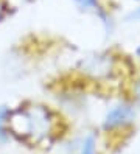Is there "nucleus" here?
<instances>
[{
  "label": "nucleus",
  "mask_w": 140,
  "mask_h": 154,
  "mask_svg": "<svg viewBox=\"0 0 140 154\" xmlns=\"http://www.w3.org/2000/svg\"><path fill=\"white\" fill-rule=\"evenodd\" d=\"M8 123L13 134L19 140L30 145H37L45 140L53 129V117L44 106L20 107L9 112Z\"/></svg>",
  "instance_id": "obj_1"
},
{
  "label": "nucleus",
  "mask_w": 140,
  "mask_h": 154,
  "mask_svg": "<svg viewBox=\"0 0 140 154\" xmlns=\"http://www.w3.org/2000/svg\"><path fill=\"white\" fill-rule=\"evenodd\" d=\"M132 120H134V109L126 103H120L106 114L104 122H103V128L106 131L118 129L129 125Z\"/></svg>",
  "instance_id": "obj_2"
},
{
  "label": "nucleus",
  "mask_w": 140,
  "mask_h": 154,
  "mask_svg": "<svg viewBox=\"0 0 140 154\" xmlns=\"http://www.w3.org/2000/svg\"><path fill=\"white\" fill-rule=\"evenodd\" d=\"M81 11H98L100 10V0H72Z\"/></svg>",
  "instance_id": "obj_3"
},
{
  "label": "nucleus",
  "mask_w": 140,
  "mask_h": 154,
  "mask_svg": "<svg viewBox=\"0 0 140 154\" xmlns=\"http://www.w3.org/2000/svg\"><path fill=\"white\" fill-rule=\"evenodd\" d=\"M81 154H97V145H95V139L93 135L84 139L82 146H81Z\"/></svg>",
  "instance_id": "obj_4"
},
{
  "label": "nucleus",
  "mask_w": 140,
  "mask_h": 154,
  "mask_svg": "<svg viewBox=\"0 0 140 154\" xmlns=\"http://www.w3.org/2000/svg\"><path fill=\"white\" fill-rule=\"evenodd\" d=\"M125 20H126V22H140V5H138L137 8H134L131 13L126 14Z\"/></svg>",
  "instance_id": "obj_5"
},
{
  "label": "nucleus",
  "mask_w": 140,
  "mask_h": 154,
  "mask_svg": "<svg viewBox=\"0 0 140 154\" xmlns=\"http://www.w3.org/2000/svg\"><path fill=\"white\" fill-rule=\"evenodd\" d=\"M8 117H9V109L6 106H0V129H3V125L5 122H8Z\"/></svg>",
  "instance_id": "obj_6"
},
{
  "label": "nucleus",
  "mask_w": 140,
  "mask_h": 154,
  "mask_svg": "<svg viewBox=\"0 0 140 154\" xmlns=\"http://www.w3.org/2000/svg\"><path fill=\"white\" fill-rule=\"evenodd\" d=\"M5 13H6V2L5 0H0V22L5 17Z\"/></svg>",
  "instance_id": "obj_7"
},
{
  "label": "nucleus",
  "mask_w": 140,
  "mask_h": 154,
  "mask_svg": "<svg viewBox=\"0 0 140 154\" xmlns=\"http://www.w3.org/2000/svg\"><path fill=\"white\" fill-rule=\"evenodd\" d=\"M135 55L140 58V45H138V47H137V50H135Z\"/></svg>",
  "instance_id": "obj_8"
},
{
  "label": "nucleus",
  "mask_w": 140,
  "mask_h": 154,
  "mask_svg": "<svg viewBox=\"0 0 140 154\" xmlns=\"http://www.w3.org/2000/svg\"><path fill=\"white\" fill-rule=\"evenodd\" d=\"M134 2H138V3H140V0H134Z\"/></svg>",
  "instance_id": "obj_9"
}]
</instances>
